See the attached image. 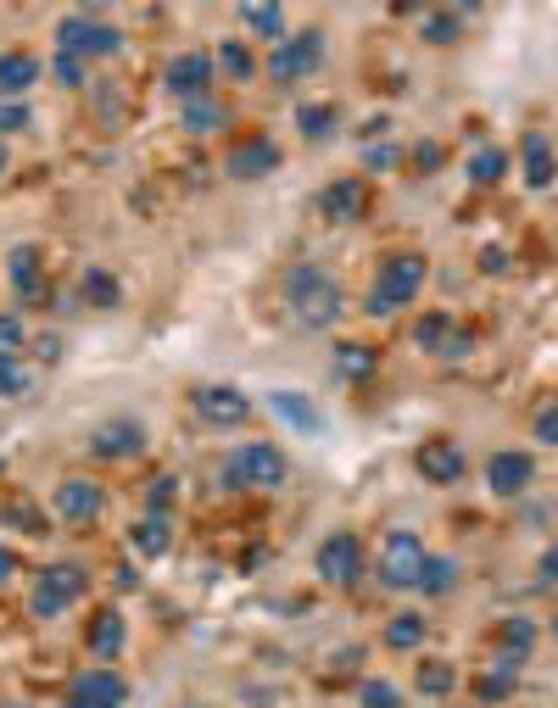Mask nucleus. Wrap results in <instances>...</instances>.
<instances>
[{
	"instance_id": "nucleus-15",
	"label": "nucleus",
	"mask_w": 558,
	"mask_h": 708,
	"mask_svg": "<svg viewBox=\"0 0 558 708\" xmlns=\"http://www.w3.org/2000/svg\"><path fill=\"white\" fill-rule=\"evenodd\" d=\"M318 212H324V223H357L368 212V184L363 179H330L318 191Z\"/></svg>"
},
{
	"instance_id": "nucleus-3",
	"label": "nucleus",
	"mask_w": 558,
	"mask_h": 708,
	"mask_svg": "<svg viewBox=\"0 0 558 708\" xmlns=\"http://www.w3.org/2000/svg\"><path fill=\"white\" fill-rule=\"evenodd\" d=\"M286 475H291V463H286V452H279L274 441H246L223 463V480L241 486V491H279Z\"/></svg>"
},
{
	"instance_id": "nucleus-20",
	"label": "nucleus",
	"mask_w": 558,
	"mask_h": 708,
	"mask_svg": "<svg viewBox=\"0 0 558 708\" xmlns=\"http://www.w3.org/2000/svg\"><path fill=\"white\" fill-rule=\"evenodd\" d=\"M268 407H274L279 424H291L296 436H318V430H324V413H318L313 396H302V391H274Z\"/></svg>"
},
{
	"instance_id": "nucleus-33",
	"label": "nucleus",
	"mask_w": 558,
	"mask_h": 708,
	"mask_svg": "<svg viewBox=\"0 0 558 708\" xmlns=\"http://www.w3.org/2000/svg\"><path fill=\"white\" fill-rule=\"evenodd\" d=\"M514 686H520V670L497 664V670H486V675L475 681V697H481V703H502V697H514Z\"/></svg>"
},
{
	"instance_id": "nucleus-40",
	"label": "nucleus",
	"mask_w": 558,
	"mask_h": 708,
	"mask_svg": "<svg viewBox=\"0 0 558 708\" xmlns=\"http://www.w3.org/2000/svg\"><path fill=\"white\" fill-rule=\"evenodd\" d=\"M34 118H28V107L23 101H0V139H12V134H23Z\"/></svg>"
},
{
	"instance_id": "nucleus-29",
	"label": "nucleus",
	"mask_w": 558,
	"mask_h": 708,
	"mask_svg": "<svg viewBox=\"0 0 558 708\" xmlns=\"http://www.w3.org/2000/svg\"><path fill=\"white\" fill-rule=\"evenodd\" d=\"M531 647H536V625H531V620H508V625H502V658H497V664L520 670Z\"/></svg>"
},
{
	"instance_id": "nucleus-21",
	"label": "nucleus",
	"mask_w": 558,
	"mask_h": 708,
	"mask_svg": "<svg viewBox=\"0 0 558 708\" xmlns=\"http://www.w3.org/2000/svg\"><path fill=\"white\" fill-rule=\"evenodd\" d=\"M78 296H84V307H101V313H118V307H123V285H118L112 268H84Z\"/></svg>"
},
{
	"instance_id": "nucleus-10",
	"label": "nucleus",
	"mask_w": 558,
	"mask_h": 708,
	"mask_svg": "<svg viewBox=\"0 0 558 708\" xmlns=\"http://www.w3.org/2000/svg\"><path fill=\"white\" fill-rule=\"evenodd\" d=\"M413 346H425L441 363H458V357L475 352V335H470V329H458L452 313H425V318L413 324Z\"/></svg>"
},
{
	"instance_id": "nucleus-31",
	"label": "nucleus",
	"mask_w": 558,
	"mask_h": 708,
	"mask_svg": "<svg viewBox=\"0 0 558 708\" xmlns=\"http://www.w3.org/2000/svg\"><path fill=\"white\" fill-rule=\"evenodd\" d=\"M413 686L425 692V697H447V692L458 686V670L447 664V658H425V664H418V675H413Z\"/></svg>"
},
{
	"instance_id": "nucleus-49",
	"label": "nucleus",
	"mask_w": 558,
	"mask_h": 708,
	"mask_svg": "<svg viewBox=\"0 0 558 708\" xmlns=\"http://www.w3.org/2000/svg\"><path fill=\"white\" fill-rule=\"evenodd\" d=\"M39 357H45V363H57V357H62V341H57V335H45V341H39Z\"/></svg>"
},
{
	"instance_id": "nucleus-8",
	"label": "nucleus",
	"mask_w": 558,
	"mask_h": 708,
	"mask_svg": "<svg viewBox=\"0 0 558 708\" xmlns=\"http://www.w3.org/2000/svg\"><path fill=\"white\" fill-rule=\"evenodd\" d=\"M313 570L324 586H352L363 575V541L352 530H336V536H324L318 552H313Z\"/></svg>"
},
{
	"instance_id": "nucleus-23",
	"label": "nucleus",
	"mask_w": 558,
	"mask_h": 708,
	"mask_svg": "<svg viewBox=\"0 0 558 708\" xmlns=\"http://www.w3.org/2000/svg\"><path fill=\"white\" fill-rule=\"evenodd\" d=\"M34 78H39V57L28 51L0 57V101H23V89H34Z\"/></svg>"
},
{
	"instance_id": "nucleus-2",
	"label": "nucleus",
	"mask_w": 558,
	"mask_h": 708,
	"mask_svg": "<svg viewBox=\"0 0 558 708\" xmlns=\"http://www.w3.org/2000/svg\"><path fill=\"white\" fill-rule=\"evenodd\" d=\"M430 279V257L425 252H391L380 268H375V285H368V318H397L402 307L418 302Z\"/></svg>"
},
{
	"instance_id": "nucleus-36",
	"label": "nucleus",
	"mask_w": 558,
	"mask_h": 708,
	"mask_svg": "<svg viewBox=\"0 0 558 708\" xmlns=\"http://www.w3.org/2000/svg\"><path fill=\"white\" fill-rule=\"evenodd\" d=\"M28 380H34L28 363H23L17 352H0V396H23V391H28Z\"/></svg>"
},
{
	"instance_id": "nucleus-37",
	"label": "nucleus",
	"mask_w": 558,
	"mask_h": 708,
	"mask_svg": "<svg viewBox=\"0 0 558 708\" xmlns=\"http://www.w3.org/2000/svg\"><path fill=\"white\" fill-rule=\"evenodd\" d=\"M241 17H246L263 39H274V45L286 39V12H279V7H241Z\"/></svg>"
},
{
	"instance_id": "nucleus-1",
	"label": "nucleus",
	"mask_w": 558,
	"mask_h": 708,
	"mask_svg": "<svg viewBox=\"0 0 558 708\" xmlns=\"http://www.w3.org/2000/svg\"><path fill=\"white\" fill-rule=\"evenodd\" d=\"M286 307L302 329H330L347 313V291H341V279H330L318 263H296L286 273Z\"/></svg>"
},
{
	"instance_id": "nucleus-39",
	"label": "nucleus",
	"mask_w": 558,
	"mask_h": 708,
	"mask_svg": "<svg viewBox=\"0 0 558 708\" xmlns=\"http://www.w3.org/2000/svg\"><path fill=\"white\" fill-rule=\"evenodd\" d=\"M536 441L542 447H558V391L542 402V413H536Z\"/></svg>"
},
{
	"instance_id": "nucleus-34",
	"label": "nucleus",
	"mask_w": 558,
	"mask_h": 708,
	"mask_svg": "<svg viewBox=\"0 0 558 708\" xmlns=\"http://www.w3.org/2000/svg\"><path fill=\"white\" fill-rule=\"evenodd\" d=\"M229 123V112L207 96V101H191V107H184V129H191V134H213V129H223Z\"/></svg>"
},
{
	"instance_id": "nucleus-45",
	"label": "nucleus",
	"mask_w": 558,
	"mask_h": 708,
	"mask_svg": "<svg viewBox=\"0 0 558 708\" xmlns=\"http://www.w3.org/2000/svg\"><path fill=\"white\" fill-rule=\"evenodd\" d=\"M536 581H542V586H558V541L542 552V563H536Z\"/></svg>"
},
{
	"instance_id": "nucleus-11",
	"label": "nucleus",
	"mask_w": 558,
	"mask_h": 708,
	"mask_svg": "<svg viewBox=\"0 0 558 708\" xmlns=\"http://www.w3.org/2000/svg\"><path fill=\"white\" fill-rule=\"evenodd\" d=\"M279 168V146L268 134H246V139H235L229 146V157H223V173L235 179V184H257V179H268Z\"/></svg>"
},
{
	"instance_id": "nucleus-18",
	"label": "nucleus",
	"mask_w": 558,
	"mask_h": 708,
	"mask_svg": "<svg viewBox=\"0 0 558 708\" xmlns=\"http://www.w3.org/2000/svg\"><path fill=\"white\" fill-rule=\"evenodd\" d=\"M89 452L118 463V457H134V452H146V424H134V418H107L96 436H89Z\"/></svg>"
},
{
	"instance_id": "nucleus-32",
	"label": "nucleus",
	"mask_w": 558,
	"mask_h": 708,
	"mask_svg": "<svg viewBox=\"0 0 558 708\" xmlns=\"http://www.w3.org/2000/svg\"><path fill=\"white\" fill-rule=\"evenodd\" d=\"M502 173H508V151L486 146V151H475V157H470V179L481 184V191H492V184H502Z\"/></svg>"
},
{
	"instance_id": "nucleus-35",
	"label": "nucleus",
	"mask_w": 558,
	"mask_h": 708,
	"mask_svg": "<svg viewBox=\"0 0 558 708\" xmlns=\"http://www.w3.org/2000/svg\"><path fill=\"white\" fill-rule=\"evenodd\" d=\"M213 62H218V68H223L229 78H252V73H257V57L246 51V45H235V39H223Z\"/></svg>"
},
{
	"instance_id": "nucleus-24",
	"label": "nucleus",
	"mask_w": 558,
	"mask_h": 708,
	"mask_svg": "<svg viewBox=\"0 0 558 708\" xmlns=\"http://www.w3.org/2000/svg\"><path fill=\"white\" fill-rule=\"evenodd\" d=\"M520 151H525V184H531V191H547V184H553V173H558V162H553V146H547V134H525L520 139Z\"/></svg>"
},
{
	"instance_id": "nucleus-47",
	"label": "nucleus",
	"mask_w": 558,
	"mask_h": 708,
	"mask_svg": "<svg viewBox=\"0 0 558 708\" xmlns=\"http://www.w3.org/2000/svg\"><path fill=\"white\" fill-rule=\"evenodd\" d=\"M363 162H368V168H391V162H397V146H375V151H363Z\"/></svg>"
},
{
	"instance_id": "nucleus-28",
	"label": "nucleus",
	"mask_w": 558,
	"mask_h": 708,
	"mask_svg": "<svg viewBox=\"0 0 558 708\" xmlns=\"http://www.w3.org/2000/svg\"><path fill=\"white\" fill-rule=\"evenodd\" d=\"M7 273H12V291L17 296H34L39 291V246H12Z\"/></svg>"
},
{
	"instance_id": "nucleus-6",
	"label": "nucleus",
	"mask_w": 558,
	"mask_h": 708,
	"mask_svg": "<svg viewBox=\"0 0 558 708\" xmlns=\"http://www.w3.org/2000/svg\"><path fill=\"white\" fill-rule=\"evenodd\" d=\"M84 591H89V575L78 570V563H51V570L34 581L28 608H34V620H57V613H68Z\"/></svg>"
},
{
	"instance_id": "nucleus-22",
	"label": "nucleus",
	"mask_w": 558,
	"mask_h": 708,
	"mask_svg": "<svg viewBox=\"0 0 558 708\" xmlns=\"http://www.w3.org/2000/svg\"><path fill=\"white\" fill-rule=\"evenodd\" d=\"M129 547H134L140 558H162V552L173 547V525H168V513H146V518H134Z\"/></svg>"
},
{
	"instance_id": "nucleus-26",
	"label": "nucleus",
	"mask_w": 558,
	"mask_h": 708,
	"mask_svg": "<svg viewBox=\"0 0 558 708\" xmlns=\"http://www.w3.org/2000/svg\"><path fill=\"white\" fill-rule=\"evenodd\" d=\"M296 129H302V139H330L336 129H341V107H330V101H307V107H296Z\"/></svg>"
},
{
	"instance_id": "nucleus-42",
	"label": "nucleus",
	"mask_w": 558,
	"mask_h": 708,
	"mask_svg": "<svg viewBox=\"0 0 558 708\" xmlns=\"http://www.w3.org/2000/svg\"><path fill=\"white\" fill-rule=\"evenodd\" d=\"M458 34H463L458 17H425V39L430 45H458Z\"/></svg>"
},
{
	"instance_id": "nucleus-46",
	"label": "nucleus",
	"mask_w": 558,
	"mask_h": 708,
	"mask_svg": "<svg viewBox=\"0 0 558 708\" xmlns=\"http://www.w3.org/2000/svg\"><path fill=\"white\" fill-rule=\"evenodd\" d=\"M17 570H23V558H17L12 547H0V586H7V581H17Z\"/></svg>"
},
{
	"instance_id": "nucleus-7",
	"label": "nucleus",
	"mask_w": 558,
	"mask_h": 708,
	"mask_svg": "<svg viewBox=\"0 0 558 708\" xmlns=\"http://www.w3.org/2000/svg\"><path fill=\"white\" fill-rule=\"evenodd\" d=\"M425 541H418L413 530H391L386 547H380V581L391 591H413L418 586V570H425Z\"/></svg>"
},
{
	"instance_id": "nucleus-41",
	"label": "nucleus",
	"mask_w": 558,
	"mask_h": 708,
	"mask_svg": "<svg viewBox=\"0 0 558 708\" xmlns=\"http://www.w3.org/2000/svg\"><path fill=\"white\" fill-rule=\"evenodd\" d=\"M23 341H28L23 318L17 313H0V352H23Z\"/></svg>"
},
{
	"instance_id": "nucleus-44",
	"label": "nucleus",
	"mask_w": 558,
	"mask_h": 708,
	"mask_svg": "<svg viewBox=\"0 0 558 708\" xmlns=\"http://www.w3.org/2000/svg\"><path fill=\"white\" fill-rule=\"evenodd\" d=\"M51 73H57V84H68V89L84 84V62H78V57H62V51H57V68H51Z\"/></svg>"
},
{
	"instance_id": "nucleus-50",
	"label": "nucleus",
	"mask_w": 558,
	"mask_h": 708,
	"mask_svg": "<svg viewBox=\"0 0 558 708\" xmlns=\"http://www.w3.org/2000/svg\"><path fill=\"white\" fill-rule=\"evenodd\" d=\"M7 162H12V151H7V139H0V173H7Z\"/></svg>"
},
{
	"instance_id": "nucleus-16",
	"label": "nucleus",
	"mask_w": 558,
	"mask_h": 708,
	"mask_svg": "<svg viewBox=\"0 0 558 708\" xmlns=\"http://www.w3.org/2000/svg\"><path fill=\"white\" fill-rule=\"evenodd\" d=\"M531 480H536V457H531V452H492L486 486H492L497 497H525Z\"/></svg>"
},
{
	"instance_id": "nucleus-9",
	"label": "nucleus",
	"mask_w": 558,
	"mask_h": 708,
	"mask_svg": "<svg viewBox=\"0 0 558 708\" xmlns=\"http://www.w3.org/2000/svg\"><path fill=\"white\" fill-rule=\"evenodd\" d=\"M213 78H218V62H213L207 51H179V57L168 62V73H162L168 96H179L184 107L207 101V96H213Z\"/></svg>"
},
{
	"instance_id": "nucleus-27",
	"label": "nucleus",
	"mask_w": 558,
	"mask_h": 708,
	"mask_svg": "<svg viewBox=\"0 0 558 708\" xmlns=\"http://www.w3.org/2000/svg\"><path fill=\"white\" fill-rule=\"evenodd\" d=\"M430 625H425V613H397V620L386 625V647L391 652H413V647H425Z\"/></svg>"
},
{
	"instance_id": "nucleus-19",
	"label": "nucleus",
	"mask_w": 558,
	"mask_h": 708,
	"mask_svg": "<svg viewBox=\"0 0 558 708\" xmlns=\"http://www.w3.org/2000/svg\"><path fill=\"white\" fill-rule=\"evenodd\" d=\"M84 642H89V652H96L101 664H118V658H123V642H129V625H123V613H118V608H101L96 620H89Z\"/></svg>"
},
{
	"instance_id": "nucleus-5",
	"label": "nucleus",
	"mask_w": 558,
	"mask_h": 708,
	"mask_svg": "<svg viewBox=\"0 0 558 708\" xmlns=\"http://www.w3.org/2000/svg\"><path fill=\"white\" fill-rule=\"evenodd\" d=\"M324 68V34L318 28H302V34H286L274 45V57H268V78L274 84H302Z\"/></svg>"
},
{
	"instance_id": "nucleus-25",
	"label": "nucleus",
	"mask_w": 558,
	"mask_h": 708,
	"mask_svg": "<svg viewBox=\"0 0 558 708\" xmlns=\"http://www.w3.org/2000/svg\"><path fill=\"white\" fill-rule=\"evenodd\" d=\"M458 581H463L458 558H425V570H418V586H413V591H425V597H452Z\"/></svg>"
},
{
	"instance_id": "nucleus-51",
	"label": "nucleus",
	"mask_w": 558,
	"mask_h": 708,
	"mask_svg": "<svg viewBox=\"0 0 558 708\" xmlns=\"http://www.w3.org/2000/svg\"><path fill=\"white\" fill-rule=\"evenodd\" d=\"M62 708H89V703H73V697H68V703H62Z\"/></svg>"
},
{
	"instance_id": "nucleus-48",
	"label": "nucleus",
	"mask_w": 558,
	"mask_h": 708,
	"mask_svg": "<svg viewBox=\"0 0 558 708\" xmlns=\"http://www.w3.org/2000/svg\"><path fill=\"white\" fill-rule=\"evenodd\" d=\"M481 268H486V273H502V268H508V257L492 246V252H481Z\"/></svg>"
},
{
	"instance_id": "nucleus-30",
	"label": "nucleus",
	"mask_w": 558,
	"mask_h": 708,
	"mask_svg": "<svg viewBox=\"0 0 558 708\" xmlns=\"http://www.w3.org/2000/svg\"><path fill=\"white\" fill-rule=\"evenodd\" d=\"M336 374H341V380H368V374H375V346L341 341L336 346Z\"/></svg>"
},
{
	"instance_id": "nucleus-4",
	"label": "nucleus",
	"mask_w": 558,
	"mask_h": 708,
	"mask_svg": "<svg viewBox=\"0 0 558 708\" xmlns=\"http://www.w3.org/2000/svg\"><path fill=\"white\" fill-rule=\"evenodd\" d=\"M57 51H62V57H78V62H84V57H112V51H123V28L89 17V12H73V17L57 23Z\"/></svg>"
},
{
	"instance_id": "nucleus-38",
	"label": "nucleus",
	"mask_w": 558,
	"mask_h": 708,
	"mask_svg": "<svg viewBox=\"0 0 558 708\" xmlns=\"http://www.w3.org/2000/svg\"><path fill=\"white\" fill-rule=\"evenodd\" d=\"M363 708H402V692L391 681H363Z\"/></svg>"
},
{
	"instance_id": "nucleus-12",
	"label": "nucleus",
	"mask_w": 558,
	"mask_h": 708,
	"mask_svg": "<svg viewBox=\"0 0 558 708\" xmlns=\"http://www.w3.org/2000/svg\"><path fill=\"white\" fill-rule=\"evenodd\" d=\"M191 407H196L207 424H218V430H235V424L252 418V396H246L241 386H202V391L191 396Z\"/></svg>"
},
{
	"instance_id": "nucleus-13",
	"label": "nucleus",
	"mask_w": 558,
	"mask_h": 708,
	"mask_svg": "<svg viewBox=\"0 0 558 708\" xmlns=\"http://www.w3.org/2000/svg\"><path fill=\"white\" fill-rule=\"evenodd\" d=\"M413 468L425 475L430 486H458L463 480V447L458 441H447V436H430V441H418V452H413Z\"/></svg>"
},
{
	"instance_id": "nucleus-43",
	"label": "nucleus",
	"mask_w": 558,
	"mask_h": 708,
	"mask_svg": "<svg viewBox=\"0 0 558 708\" xmlns=\"http://www.w3.org/2000/svg\"><path fill=\"white\" fill-rule=\"evenodd\" d=\"M173 491H179V480H173V475H162V480H151V497H146V513H168V508H173Z\"/></svg>"
},
{
	"instance_id": "nucleus-17",
	"label": "nucleus",
	"mask_w": 558,
	"mask_h": 708,
	"mask_svg": "<svg viewBox=\"0 0 558 708\" xmlns=\"http://www.w3.org/2000/svg\"><path fill=\"white\" fill-rule=\"evenodd\" d=\"M73 703H89V708H123L129 703V681L112 670V664H96L73 681Z\"/></svg>"
},
{
	"instance_id": "nucleus-14",
	"label": "nucleus",
	"mask_w": 558,
	"mask_h": 708,
	"mask_svg": "<svg viewBox=\"0 0 558 708\" xmlns=\"http://www.w3.org/2000/svg\"><path fill=\"white\" fill-rule=\"evenodd\" d=\"M51 508H57V518H68V525H89V518L107 513V491H101V480H62Z\"/></svg>"
},
{
	"instance_id": "nucleus-52",
	"label": "nucleus",
	"mask_w": 558,
	"mask_h": 708,
	"mask_svg": "<svg viewBox=\"0 0 558 708\" xmlns=\"http://www.w3.org/2000/svg\"><path fill=\"white\" fill-rule=\"evenodd\" d=\"M553 642H558V613H553Z\"/></svg>"
}]
</instances>
